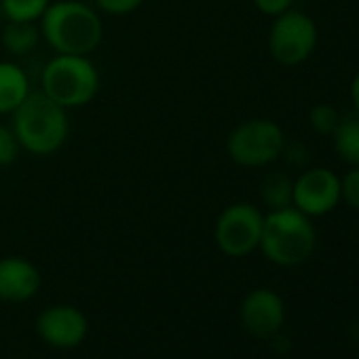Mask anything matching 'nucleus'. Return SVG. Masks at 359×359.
Wrapping results in <instances>:
<instances>
[{
	"label": "nucleus",
	"mask_w": 359,
	"mask_h": 359,
	"mask_svg": "<svg viewBox=\"0 0 359 359\" xmlns=\"http://www.w3.org/2000/svg\"><path fill=\"white\" fill-rule=\"evenodd\" d=\"M41 36L62 55H89L104 39L100 13L81 0H55L43 13Z\"/></svg>",
	"instance_id": "1"
},
{
	"label": "nucleus",
	"mask_w": 359,
	"mask_h": 359,
	"mask_svg": "<svg viewBox=\"0 0 359 359\" xmlns=\"http://www.w3.org/2000/svg\"><path fill=\"white\" fill-rule=\"evenodd\" d=\"M11 116L20 146L36 156L55 154L70 135L68 110L43 91H30Z\"/></svg>",
	"instance_id": "2"
},
{
	"label": "nucleus",
	"mask_w": 359,
	"mask_h": 359,
	"mask_svg": "<svg viewBox=\"0 0 359 359\" xmlns=\"http://www.w3.org/2000/svg\"><path fill=\"white\" fill-rule=\"evenodd\" d=\"M317 235L302 212L296 208L273 210L264 216L260 248L262 254L279 266H298L315 252Z\"/></svg>",
	"instance_id": "3"
},
{
	"label": "nucleus",
	"mask_w": 359,
	"mask_h": 359,
	"mask_svg": "<svg viewBox=\"0 0 359 359\" xmlns=\"http://www.w3.org/2000/svg\"><path fill=\"white\" fill-rule=\"evenodd\" d=\"M41 91L66 110L83 108L100 91V70L89 55L55 53L41 72Z\"/></svg>",
	"instance_id": "4"
},
{
	"label": "nucleus",
	"mask_w": 359,
	"mask_h": 359,
	"mask_svg": "<svg viewBox=\"0 0 359 359\" xmlns=\"http://www.w3.org/2000/svg\"><path fill=\"white\" fill-rule=\"evenodd\" d=\"M283 146V131L271 118H250L237 125L226 140L229 156L241 167L271 165L281 156Z\"/></svg>",
	"instance_id": "5"
},
{
	"label": "nucleus",
	"mask_w": 359,
	"mask_h": 359,
	"mask_svg": "<svg viewBox=\"0 0 359 359\" xmlns=\"http://www.w3.org/2000/svg\"><path fill=\"white\" fill-rule=\"evenodd\" d=\"M264 216L252 203H233L216 220L214 241L224 256L245 258L260 248Z\"/></svg>",
	"instance_id": "6"
},
{
	"label": "nucleus",
	"mask_w": 359,
	"mask_h": 359,
	"mask_svg": "<svg viewBox=\"0 0 359 359\" xmlns=\"http://www.w3.org/2000/svg\"><path fill=\"white\" fill-rule=\"evenodd\" d=\"M317 45V28L313 20L300 11L277 15L269 32L271 55L283 66L302 64Z\"/></svg>",
	"instance_id": "7"
},
{
	"label": "nucleus",
	"mask_w": 359,
	"mask_h": 359,
	"mask_svg": "<svg viewBox=\"0 0 359 359\" xmlns=\"http://www.w3.org/2000/svg\"><path fill=\"white\" fill-rule=\"evenodd\" d=\"M239 321L250 336L271 340L273 336L281 334L285 323L283 298L269 287L252 290L239 306Z\"/></svg>",
	"instance_id": "8"
},
{
	"label": "nucleus",
	"mask_w": 359,
	"mask_h": 359,
	"mask_svg": "<svg viewBox=\"0 0 359 359\" xmlns=\"http://www.w3.org/2000/svg\"><path fill=\"white\" fill-rule=\"evenodd\" d=\"M36 334L53 348H76L89 334V321L79 306L51 304L36 317Z\"/></svg>",
	"instance_id": "9"
},
{
	"label": "nucleus",
	"mask_w": 359,
	"mask_h": 359,
	"mask_svg": "<svg viewBox=\"0 0 359 359\" xmlns=\"http://www.w3.org/2000/svg\"><path fill=\"white\" fill-rule=\"evenodd\" d=\"M340 201V180L323 167L304 171L292 193V205L304 216H323Z\"/></svg>",
	"instance_id": "10"
},
{
	"label": "nucleus",
	"mask_w": 359,
	"mask_h": 359,
	"mask_svg": "<svg viewBox=\"0 0 359 359\" xmlns=\"http://www.w3.org/2000/svg\"><path fill=\"white\" fill-rule=\"evenodd\" d=\"M41 271L22 256L0 258V300L20 304L32 300L41 290Z\"/></svg>",
	"instance_id": "11"
},
{
	"label": "nucleus",
	"mask_w": 359,
	"mask_h": 359,
	"mask_svg": "<svg viewBox=\"0 0 359 359\" xmlns=\"http://www.w3.org/2000/svg\"><path fill=\"white\" fill-rule=\"evenodd\" d=\"M30 91V79L20 64L0 62V114H13Z\"/></svg>",
	"instance_id": "12"
},
{
	"label": "nucleus",
	"mask_w": 359,
	"mask_h": 359,
	"mask_svg": "<svg viewBox=\"0 0 359 359\" xmlns=\"http://www.w3.org/2000/svg\"><path fill=\"white\" fill-rule=\"evenodd\" d=\"M41 28L36 22H7L0 34V43L11 55H28L41 41Z\"/></svg>",
	"instance_id": "13"
},
{
	"label": "nucleus",
	"mask_w": 359,
	"mask_h": 359,
	"mask_svg": "<svg viewBox=\"0 0 359 359\" xmlns=\"http://www.w3.org/2000/svg\"><path fill=\"white\" fill-rule=\"evenodd\" d=\"M292 193H294V182L281 171L269 173L260 184V197H262L264 205L271 208V212L283 210V208H294Z\"/></svg>",
	"instance_id": "14"
},
{
	"label": "nucleus",
	"mask_w": 359,
	"mask_h": 359,
	"mask_svg": "<svg viewBox=\"0 0 359 359\" xmlns=\"http://www.w3.org/2000/svg\"><path fill=\"white\" fill-rule=\"evenodd\" d=\"M334 146L344 163L359 167V116L340 118L334 129Z\"/></svg>",
	"instance_id": "15"
},
{
	"label": "nucleus",
	"mask_w": 359,
	"mask_h": 359,
	"mask_svg": "<svg viewBox=\"0 0 359 359\" xmlns=\"http://www.w3.org/2000/svg\"><path fill=\"white\" fill-rule=\"evenodd\" d=\"M51 0H0L7 22H39Z\"/></svg>",
	"instance_id": "16"
},
{
	"label": "nucleus",
	"mask_w": 359,
	"mask_h": 359,
	"mask_svg": "<svg viewBox=\"0 0 359 359\" xmlns=\"http://www.w3.org/2000/svg\"><path fill=\"white\" fill-rule=\"evenodd\" d=\"M340 123V116L338 112L327 106V104H319L311 110V127L317 131V133H323V135H330L334 133V129L338 127Z\"/></svg>",
	"instance_id": "17"
},
{
	"label": "nucleus",
	"mask_w": 359,
	"mask_h": 359,
	"mask_svg": "<svg viewBox=\"0 0 359 359\" xmlns=\"http://www.w3.org/2000/svg\"><path fill=\"white\" fill-rule=\"evenodd\" d=\"M20 150H22V146H20L13 129L0 125V167H7V165L15 163Z\"/></svg>",
	"instance_id": "18"
},
{
	"label": "nucleus",
	"mask_w": 359,
	"mask_h": 359,
	"mask_svg": "<svg viewBox=\"0 0 359 359\" xmlns=\"http://www.w3.org/2000/svg\"><path fill=\"white\" fill-rule=\"evenodd\" d=\"M93 3L106 15H129L144 5V0H93Z\"/></svg>",
	"instance_id": "19"
},
{
	"label": "nucleus",
	"mask_w": 359,
	"mask_h": 359,
	"mask_svg": "<svg viewBox=\"0 0 359 359\" xmlns=\"http://www.w3.org/2000/svg\"><path fill=\"white\" fill-rule=\"evenodd\" d=\"M340 199H344L351 208L359 210V167L348 171L344 180H340Z\"/></svg>",
	"instance_id": "20"
},
{
	"label": "nucleus",
	"mask_w": 359,
	"mask_h": 359,
	"mask_svg": "<svg viewBox=\"0 0 359 359\" xmlns=\"http://www.w3.org/2000/svg\"><path fill=\"white\" fill-rule=\"evenodd\" d=\"M254 5L258 7L260 13L271 15V18H277V15L290 11L292 0H254Z\"/></svg>",
	"instance_id": "21"
},
{
	"label": "nucleus",
	"mask_w": 359,
	"mask_h": 359,
	"mask_svg": "<svg viewBox=\"0 0 359 359\" xmlns=\"http://www.w3.org/2000/svg\"><path fill=\"white\" fill-rule=\"evenodd\" d=\"M351 97H353V104H355V110H357V116H359V74H357V76H355V81H353Z\"/></svg>",
	"instance_id": "22"
}]
</instances>
